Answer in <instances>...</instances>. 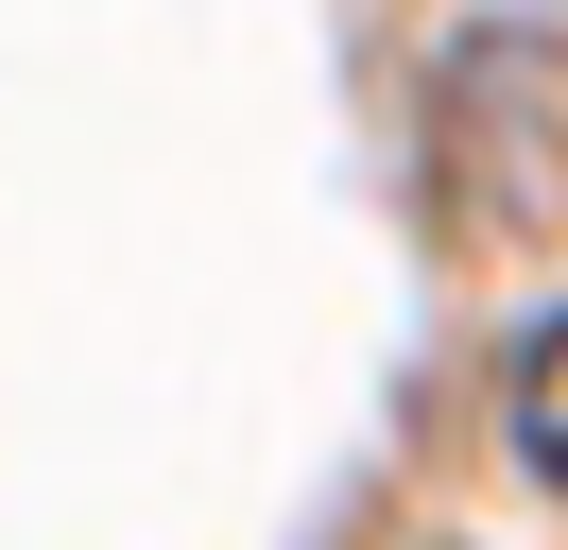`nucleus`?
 <instances>
[{
	"label": "nucleus",
	"mask_w": 568,
	"mask_h": 550,
	"mask_svg": "<svg viewBox=\"0 0 568 550\" xmlns=\"http://www.w3.org/2000/svg\"><path fill=\"white\" fill-rule=\"evenodd\" d=\"M499 447H517V465L568 499V309L517 344V361H499Z\"/></svg>",
	"instance_id": "f257e3e1"
},
{
	"label": "nucleus",
	"mask_w": 568,
	"mask_h": 550,
	"mask_svg": "<svg viewBox=\"0 0 568 550\" xmlns=\"http://www.w3.org/2000/svg\"><path fill=\"white\" fill-rule=\"evenodd\" d=\"M448 18H517V34H568V0H448Z\"/></svg>",
	"instance_id": "f03ea898"
}]
</instances>
